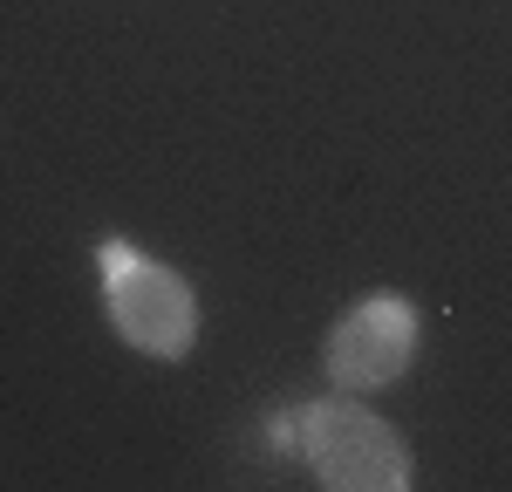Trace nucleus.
Returning a JSON list of instances; mask_svg holds the SVG:
<instances>
[{"label": "nucleus", "mask_w": 512, "mask_h": 492, "mask_svg": "<svg viewBox=\"0 0 512 492\" xmlns=\"http://www.w3.org/2000/svg\"><path fill=\"white\" fill-rule=\"evenodd\" d=\"M103 301H110V322L130 349L158 356V363H178L198 335V301L185 274H171L164 260H144L137 246L110 240L103 253Z\"/></svg>", "instance_id": "f257e3e1"}, {"label": "nucleus", "mask_w": 512, "mask_h": 492, "mask_svg": "<svg viewBox=\"0 0 512 492\" xmlns=\"http://www.w3.org/2000/svg\"><path fill=\"white\" fill-rule=\"evenodd\" d=\"M301 458L315 465V479L328 492H403L417 479L403 438L349 397L301 410Z\"/></svg>", "instance_id": "f03ea898"}, {"label": "nucleus", "mask_w": 512, "mask_h": 492, "mask_svg": "<svg viewBox=\"0 0 512 492\" xmlns=\"http://www.w3.org/2000/svg\"><path fill=\"white\" fill-rule=\"evenodd\" d=\"M417 356V308L403 294H362L328 328V376L342 390H383Z\"/></svg>", "instance_id": "7ed1b4c3"}]
</instances>
